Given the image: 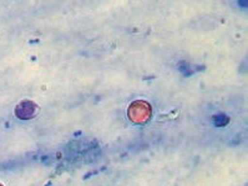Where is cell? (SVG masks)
Instances as JSON below:
<instances>
[{"label":"cell","instance_id":"obj_2","mask_svg":"<svg viewBox=\"0 0 248 186\" xmlns=\"http://www.w3.org/2000/svg\"><path fill=\"white\" fill-rule=\"evenodd\" d=\"M16 117L20 119H31L36 114V105L31 101H23L18 105V108L15 110Z\"/></svg>","mask_w":248,"mask_h":186},{"label":"cell","instance_id":"obj_3","mask_svg":"<svg viewBox=\"0 0 248 186\" xmlns=\"http://www.w3.org/2000/svg\"><path fill=\"white\" fill-rule=\"evenodd\" d=\"M0 186H3V185H1V184H0Z\"/></svg>","mask_w":248,"mask_h":186},{"label":"cell","instance_id":"obj_1","mask_svg":"<svg viewBox=\"0 0 248 186\" xmlns=\"http://www.w3.org/2000/svg\"><path fill=\"white\" fill-rule=\"evenodd\" d=\"M152 114L151 105L143 100H136L131 102L127 109V117L135 124H145L150 120Z\"/></svg>","mask_w":248,"mask_h":186}]
</instances>
